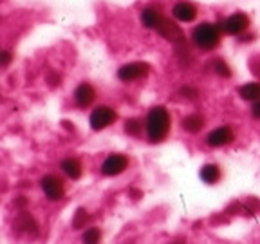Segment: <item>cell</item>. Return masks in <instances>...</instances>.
Returning a JSON list of instances; mask_svg holds the SVG:
<instances>
[{
    "label": "cell",
    "mask_w": 260,
    "mask_h": 244,
    "mask_svg": "<svg viewBox=\"0 0 260 244\" xmlns=\"http://www.w3.org/2000/svg\"><path fill=\"white\" fill-rule=\"evenodd\" d=\"M191 38H193L195 45L204 51H211L220 44V31L217 25L210 24V22H204V24L197 25L191 33Z\"/></svg>",
    "instance_id": "3957f363"
},
{
    "label": "cell",
    "mask_w": 260,
    "mask_h": 244,
    "mask_svg": "<svg viewBox=\"0 0 260 244\" xmlns=\"http://www.w3.org/2000/svg\"><path fill=\"white\" fill-rule=\"evenodd\" d=\"M249 25V18L248 15H244V13H235V15L228 16L226 20H224L222 27L228 35H240L242 31H246Z\"/></svg>",
    "instance_id": "9c48e42d"
},
{
    "label": "cell",
    "mask_w": 260,
    "mask_h": 244,
    "mask_svg": "<svg viewBox=\"0 0 260 244\" xmlns=\"http://www.w3.org/2000/svg\"><path fill=\"white\" fill-rule=\"evenodd\" d=\"M204 127V118L201 114H190L183 119V129L190 134H197L201 129Z\"/></svg>",
    "instance_id": "2e32d148"
},
{
    "label": "cell",
    "mask_w": 260,
    "mask_h": 244,
    "mask_svg": "<svg viewBox=\"0 0 260 244\" xmlns=\"http://www.w3.org/2000/svg\"><path fill=\"white\" fill-rule=\"evenodd\" d=\"M116 119H118V112H116L112 107L100 105L92 110L89 123H90V129L98 132V130H103V129H107V127H110Z\"/></svg>",
    "instance_id": "277c9868"
},
{
    "label": "cell",
    "mask_w": 260,
    "mask_h": 244,
    "mask_svg": "<svg viewBox=\"0 0 260 244\" xmlns=\"http://www.w3.org/2000/svg\"><path fill=\"white\" fill-rule=\"evenodd\" d=\"M199 175H201V179H203L204 183L215 185L217 181L220 179V168H219V165H211V163H208V165L201 167Z\"/></svg>",
    "instance_id": "5bb4252c"
},
{
    "label": "cell",
    "mask_w": 260,
    "mask_h": 244,
    "mask_svg": "<svg viewBox=\"0 0 260 244\" xmlns=\"http://www.w3.org/2000/svg\"><path fill=\"white\" fill-rule=\"evenodd\" d=\"M172 11H174V16L179 22H193L195 16H197V8L191 2H186V0L177 2Z\"/></svg>",
    "instance_id": "8fae6325"
},
{
    "label": "cell",
    "mask_w": 260,
    "mask_h": 244,
    "mask_svg": "<svg viewBox=\"0 0 260 244\" xmlns=\"http://www.w3.org/2000/svg\"><path fill=\"white\" fill-rule=\"evenodd\" d=\"M157 15H159V13L155 11V9H152V8L143 9V11H141V22H143V25H145V27H148V29H154L155 20H157Z\"/></svg>",
    "instance_id": "ffe728a7"
},
{
    "label": "cell",
    "mask_w": 260,
    "mask_h": 244,
    "mask_svg": "<svg viewBox=\"0 0 260 244\" xmlns=\"http://www.w3.org/2000/svg\"><path fill=\"white\" fill-rule=\"evenodd\" d=\"M172 244H184V242H183V240H174Z\"/></svg>",
    "instance_id": "484cf974"
},
{
    "label": "cell",
    "mask_w": 260,
    "mask_h": 244,
    "mask_svg": "<svg viewBox=\"0 0 260 244\" xmlns=\"http://www.w3.org/2000/svg\"><path fill=\"white\" fill-rule=\"evenodd\" d=\"M249 65H251V71H253V74H255L256 78H260V56L253 58V60L249 62Z\"/></svg>",
    "instance_id": "603a6c76"
},
{
    "label": "cell",
    "mask_w": 260,
    "mask_h": 244,
    "mask_svg": "<svg viewBox=\"0 0 260 244\" xmlns=\"http://www.w3.org/2000/svg\"><path fill=\"white\" fill-rule=\"evenodd\" d=\"M15 224H16V228H18V230H22V232L27 233V235H37V233H38V223L32 219L31 214H29V211H25V210H22L20 214H18Z\"/></svg>",
    "instance_id": "7c38bea8"
},
{
    "label": "cell",
    "mask_w": 260,
    "mask_h": 244,
    "mask_svg": "<svg viewBox=\"0 0 260 244\" xmlns=\"http://www.w3.org/2000/svg\"><path fill=\"white\" fill-rule=\"evenodd\" d=\"M239 94L246 102H256V100H260V83L258 81L246 83V85H242L239 89Z\"/></svg>",
    "instance_id": "9a60e30c"
},
{
    "label": "cell",
    "mask_w": 260,
    "mask_h": 244,
    "mask_svg": "<svg viewBox=\"0 0 260 244\" xmlns=\"http://www.w3.org/2000/svg\"><path fill=\"white\" fill-rule=\"evenodd\" d=\"M128 168V158L125 154H110L105 161L102 163V174L107 177L119 175Z\"/></svg>",
    "instance_id": "52a82bcc"
},
{
    "label": "cell",
    "mask_w": 260,
    "mask_h": 244,
    "mask_svg": "<svg viewBox=\"0 0 260 244\" xmlns=\"http://www.w3.org/2000/svg\"><path fill=\"white\" fill-rule=\"evenodd\" d=\"M96 100V90L90 83H80L74 90V102H76L78 107L81 109H87L90 107Z\"/></svg>",
    "instance_id": "30bf717a"
},
{
    "label": "cell",
    "mask_w": 260,
    "mask_h": 244,
    "mask_svg": "<svg viewBox=\"0 0 260 244\" xmlns=\"http://www.w3.org/2000/svg\"><path fill=\"white\" fill-rule=\"evenodd\" d=\"M170 112L167 110V107H154L150 109L148 116H146L145 121V129H146V136L152 143H159L167 138L168 132H170Z\"/></svg>",
    "instance_id": "6da1fadb"
},
{
    "label": "cell",
    "mask_w": 260,
    "mask_h": 244,
    "mask_svg": "<svg viewBox=\"0 0 260 244\" xmlns=\"http://www.w3.org/2000/svg\"><path fill=\"white\" fill-rule=\"evenodd\" d=\"M40 187H42V190H44L45 197H47L49 201L63 199L65 185H63V181H61V177H58V175H54V174L44 175V177L40 179Z\"/></svg>",
    "instance_id": "8992f818"
},
{
    "label": "cell",
    "mask_w": 260,
    "mask_h": 244,
    "mask_svg": "<svg viewBox=\"0 0 260 244\" xmlns=\"http://www.w3.org/2000/svg\"><path fill=\"white\" fill-rule=\"evenodd\" d=\"M89 219H90V216L87 214L85 208H78L76 214H74V217H73V228L74 230H80V228L87 226Z\"/></svg>",
    "instance_id": "d6986e66"
},
{
    "label": "cell",
    "mask_w": 260,
    "mask_h": 244,
    "mask_svg": "<svg viewBox=\"0 0 260 244\" xmlns=\"http://www.w3.org/2000/svg\"><path fill=\"white\" fill-rule=\"evenodd\" d=\"M143 129H145V123H143L139 118H128L125 121V132L128 136H134V138H138V136H141Z\"/></svg>",
    "instance_id": "e0dca14e"
},
{
    "label": "cell",
    "mask_w": 260,
    "mask_h": 244,
    "mask_svg": "<svg viewBox=\"0 0 260 244\" xmlns=\"http://www.w3.org/2000/svg\"><path fill=\"white\" fill-rule=\"evenodd\" d=\"M181 94H183L184 98H190V100H195V98L199 96V90L193 89V87H183V89H181Z\"/></svg>",
    "instance_id": "7402d4cb"
},
{
    "label": "cell",
    "mask_w": 260,
    "mask_h": 244,
    "mask_svg": "<svg viewBox=\"0 0 260 244\" xmlns=\"http://www.w3.org/2000/svg\"><path fill=\"white\" fill-rule=\"evenodd\" d=\"M235 139V132H233L232 127L222 125L219 129H213L210 134L206 136V143L208 146H213V148H219V146H224L228 143H232Z\"/></svg>",
    "instance_id": "ba28073f"
},
{
    "label": "cell",
    "mask_w": 260,
    "mask_h": 244,
    "mask_svg": "<svg viewBox=\"0 0 260 244\" xmlns=\"http://www.w3.org/2000/svg\"><path fill=\"white\" fill-rule=\"evenodd\" d=\"M251 114L255 119H260V100L253 102V107H251Z\"/></svg>",
    "instance_id": "cb8c5ba5"
},
{
    "label": "cell",
    "mask_w": 260,
    "mask_h": 244,
    "mask_svg": "<svg viewBox=\"0 0 260 244\" xmlns=\"http://www.w3.org/2000/svg\"><path fill=\"white\" fill-rule=\"evenodd\" d=\"M100 240H102V232L96 226L87 228L85 232H83V237H81V242L83 244H100Z\"/></svg>",
    "instance_id": "ac0fdd59"
},
{
    "label": "cell",
    "mask_w": 260,
    "mask_h": 244,
    "mask_svg": "<svg viewBox=\"0 0 260 244\" xmlns=\"http://www.w3.org/2000/svg\"><path fill=\"white\" fill-rule=\"evenodd\" d=\"M148 73H150V65L146 62H130V64H125L123 67H119L118 76L119 80L130 83V81H138L146 78Z\"/></svg>",
    "instance_id": "5b68a950"
},
{
    "label": "cell",
    "mask_w": 260,
    "mask_h": 244,
    "mask_svg": "<svg viewBox=\"0 0 260 244\" xmlns=\"http://www.w3.org/2000/svg\"><path fill=\"white\" fill-rule=\"evenodd\" d=\"M154 29L161 35L162 38H167L168 42L175 44V47L177 49H188L183 29L179 27L174 20H170V18H167L165 15H161V13L157 15V20H155Z\"/></svg>",
    "instance_id": "7a4b0ae2"
},
{
    "label": "cell",
    "mask_w": 260,
    "mask_h": 244,
    "mask_svg": "<svg viewBox=\"0 0 260 244\" xmlns=\"http://www.w3.org/2000/svg\"><path fill=\"white\" fill-rule=\"evenodd\" d=\"M60 168L65 172V174L69 175L71 179H74V181H76V179H80L81 172H83V170H81V163L78 161L76 158L63 159V161H61V165H60Z\"/></svg>",
    "instance_id": "4fadbf2b"
},
{
    "label": "cell",
    "mask_w": 260,
    "mask_h": 244,
    "mask_svg": "<svg viewBox=\"0 0 260 244\" xmlns=\"http://www.w3.org/2000/svg\"><path fill=\"white\" fill-rule=\"evenodd\" d=\"M213 73L220 78H230L232 76V69H230V65L226 64L224 60H213Z\"/></svg>",
    "instance_id": "44dd1931"
},
{
    "label": "cell",
    "mask_w": 260,
    "mask_h": 244,
    "mask_svg": "<svg viewBox=\"0 0 260 244\" xmlns=\"http://www.w3.org/2000/svg\"><path fill=\"white\" fill-rule=\"evenodd\" d=\"M9 62H11V53H9V51H4V53H2V67H8Z\"/></svg>",
    "instance_id": "d4e9b609"
}]
</instances>
